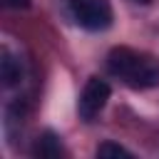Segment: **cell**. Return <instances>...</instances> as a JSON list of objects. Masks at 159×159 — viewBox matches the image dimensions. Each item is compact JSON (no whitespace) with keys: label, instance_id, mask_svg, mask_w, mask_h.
<instances>
[{"label":"cell","instance_id":"5b68a950","mask_svg":"<svg viewBox=\"0 0 159 159\" xmlns=\"http://www.w3.org/2000/svg\"><path fill=\"white\" fill-rule=\"evenodd\" d=\"M32 154L35 157H42V159H55L62 154V142L55 132H42L37 139H35V147H32Z\"/></svg>","mask_w":159,"mask_h":159},{"label":"cell","instance_id":"6da1fadb","mask_svg":"<svg viewBox=\"0 0 159 159\" xmlns=\"http://www.w3.org/2000/svg\"><path fill=\"white\" fill-rule=\"evenodd\" d=\"M107 72L132 89L159 87V60L132 47H112L107 55Z\"/></svg>","mask_w":159,"mask_h":159},{"label":"cell","instance_id":"3957f363","mask_svg":"<svg viewBox=\"0 0 159 159\" xmlns=\"http://www.w3.org/2000/svg\"><path fill=\"white\" fill-rule=\"evenodd\" d=\"M109 94H112V89H109V84L102 77H89L87 84L80 92V99H77V114H80V119L92 122L104 109Z\"/></svg>","mask_w":159,"mask_h":159},{"label":"cell","instance_id":"277c9868","mask_svg":"<svg viewBox=\"0 0 159 159\" xmlns=\"http://www.w3.org/2000/svg\"><path fill=\"white\" fill-rule=\"evenodd\" d=\"M0 77L5 87H17L22 82V62L7 50L2 47V60H0Z\"/></svg>","mask_w":159,"mask_h":159},{"label":"cell","instance_id":"52a82bcc","mask_svg":"<svg viewBox=\"0 0 159 159\" xmlns=\"http://www.w3.org/2000/svg\"><path fill=\"white\" fill-rule=\"evenodd\" d=\"M5 7H12V10H25L30 7V0H2Z\"/></svg>","mask_w":159,"mask_h":159},{"label":"cell","instance_id":"8992f818","mask_svg":"<svg viewBox=\"0 0 159 159\" xmlns=\"http://www.w3.org/2000/svg\"><path fill=\"white\" fill-rule=\"evenodd\" d=\"M97 157H102V159H107V157H132V152L124 149L117 142H102L97 147Z\"/></svg>","mask_w":159,"mask_h":159},{"label":"cell","instance_id":"7a4b0ae2","mask_svg":"<svg viewBox=\"0 0 159 159\" xmlns=\"http://www.w3.org/2000/svg\"><path fill=\"white\" fill-rule=\"evenodd\" d=\"M70 15L72 20L89 32H104L107 27H112L114 20V10L109 0H67Z\"/></svg>","mask_w":159,"mask_h":159},{"label":"cell","instance_id":"ba28073f","mask_svg":"<svg viewBox=\"0 0 159 159\" xmlns=\"http://www.w3.org/2000/svg\"><path fill=\"white\" fill-rule=\"evenodd\" d=\"M132 2H139V5H149L152 0H132Z\"/></svg>","mask_w":159,"mask_h":159}]
</instances>
